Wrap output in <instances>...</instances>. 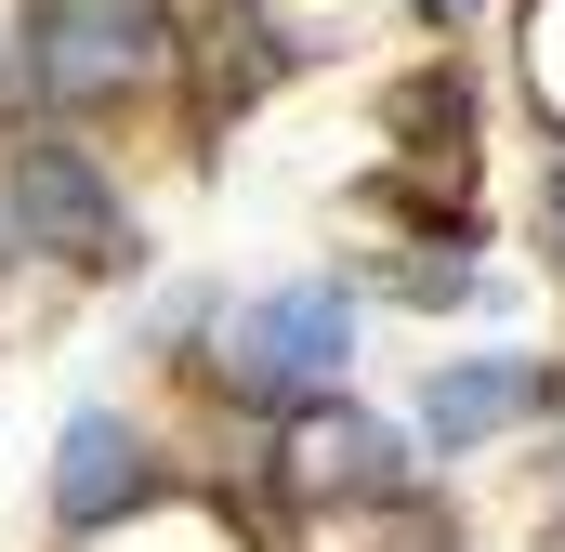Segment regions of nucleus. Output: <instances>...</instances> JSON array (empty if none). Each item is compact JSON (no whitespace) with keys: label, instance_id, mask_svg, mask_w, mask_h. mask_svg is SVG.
<instances>
[{"label":"nucleus","instance_id":"nucleus-8","mask_svg":"<svg viewBox=\"0 0 565 552\" xmlns=\"http://www.w3.org/2000/svg\"><path fill=\"white\" fill-rule=\"evenodd\" d=\"M224 276H171L158 302H132V355H158V369H184V355H211V329H224Z\"/></svg>","mask_w":565,"mask_h":552},{"label":"nucleus","instance_id":"nucleus-1","mask_svg":"<svg viewBox=\"0 0 565 552\" xmlns=\"http://www.w3.org/2000/svg\"><path fill=\"white\" fill-rule=\"evenodd\" d=\"M355 342H369V289L355 276H264L224 302L211 329V382L250 421H302L355 382Z\"/></svg>","mask_w":565,"mask_h":552},{"label":"nucleus","instance_id":"nucleus-10","mask_svg":"<svg viewBox=\"0 0 565 552\" xmlns=\"http://www.w3.org/2000/svg\"><path fill=\"white\" fill-rule=\"evenodd\" d=\"M540 527H553V552H565V447H553V513H540Z\"/></svg>","mask_w":565,"mask_h":552},{"label":"nucleus","instance_id":"nucleus-5","mask_svg":"<svg viewBox=\"0 0 565 552\" xmlns=\"http://www.w3.org/2000/svg\"><path fill=\"white\" fill-rule=\"evenodd\" d=\"M565 382L540 355H513V342H473V355H434L422 395H408V434H422L434 460H473V447H500V434H526V421H553Z\"/></svg>","mask_w":565,"mask_h":552},{"label":"nucleus","instance_id":"nucleus-7","mask_svg":"<svg viewBox=\"0 0 565 552\" xmlns=\"http://www.w3.org/2000/svg\"><path fill=\"white\" fill-rule=\"evenodd\" d=\"M382 289H395L408 316H447V302H473V289L500 302L513 276H487V237H473V224H434V237H408V251L382 264Z\"/></svg>","mask_w":565,"mask_h":552},{"label":"nucleus","instance_id":"nucleus-3","mask_svg":"<svg viewBox=\"0 0 565 552\" xmlns=\"http://www.w3.org/2000/svg\"><path fill=\"white\" fill-rule=\"evenodd\" d=\"M0 224H13L26 264H132V211H119V184H106L66 132H26L13 158H0Z\"/></svg>","mask_w":565,"mask_h":552},{"label":"nucleus","instance_id":"nucleus-9","mask_svg":"<svg viewBox=\"0 0 565 552\" xmlns=\"http://www.w3.org/2000/svg\"><path fill=\"white\" fill-rule=\"evenodd\" d=\"M473 13H487V0H422V26H473Z\"/></svg>","mask_w":565,"mask_h":552},{"label":"nucleus","instance_id":"nucleus-11","mask_svg":"<svg viewBox=\"0 0 565 552\" xmlns=\"http://www.w3.org/2000/svg\"><path fill=\"white\" fill-rule=\"evenodd\" d=\"M0 276H26V251H13V224H0Z\"/></svg>","mask_w":565,"mask_h":552},{"label":"nucleus","instance_id":"nucleus-2","mask_svg":"<svg viewBox=\"0 0 565 552\" xmlns=\"http://www.w3.org/2000/svg\"><path fill=\"white\" fill-rule=\"evenodd\" d=\"M158 53H171V13H158V0H26L13 66H0V106H13L26 132H40V119H79V106L132 93Z\"/></svg>","mask_w":565,"mask_h":552},{"label":"nucleus","instance_id":"nucleus-6","mask_svg":"<svg viewBox=\"0 0 565 552\" xmlns=\"http://www.w3.org/2000/svg\"><path fill=\"white\" fill-rule=\"evenodd\" d=\"M158 500V447H145L132 408H66V434H53V527L66 540H106L119 513H145Z\"/></svg>","mask_w":565,"mask_h":552},{"label":"nucleus","instance_id":"nucleus-4","mask_svg":"<svg viewBox=\"0 0 565 552\" xmlns=\"http://www.w3.org/2000/svg\"><path fill=\"white\" fill-rule=\"evenodd\" d=\"M277 487L289 500H355V513H395V500H422V434L382 408H355V395H329V408L277 421Z\"/></svg>","mask_w":565,"mask_h":552}]
</instances>
